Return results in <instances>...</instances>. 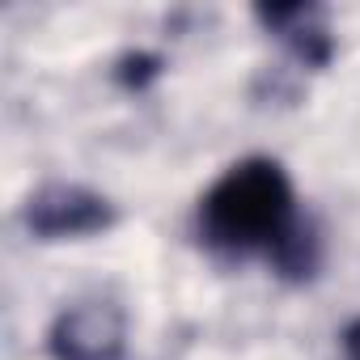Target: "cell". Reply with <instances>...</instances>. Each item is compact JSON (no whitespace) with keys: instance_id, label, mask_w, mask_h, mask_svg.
<instances>
[{"instance_id":"6da1fadb","label":"cell","mask_w":360,"mask_h":360,"mask_svg":"<svg viewBox=\"0 0 360 360\" xmlns=\"http://www.w3.org/2000/svg\"><path fill=\"white\" fill-rule=\"evenodd\" d=\"M292 178L276 157H242L200 195L195 233L217 259H271L301 225Z\"/></svg>"},{"instance_id":"7a4b0ae2","label":"cell","mask_w":360,"mask_h":360,"mask_svg":"<svg viewBox=\"0 0 360 360\" xmlns=\"http://www.w3.org/2000/svg\"><path fill=\"white\" fill-rule=\"evenodd\" d=\"M119 221L115 204L81 183H47L22 204V225L34 242H77L106 233Z\"/></svg>"},{"instance_id":"3957f363","label":"cell","mask_w":360,"mask_h":360,"mask_svg":"<svg viewBox=\"0 0 360 360\" xmlns=\"http://www.w3.org/2000/svg\"><path fill=\"white\" fill-rule=\"evenodd\" d=\"M47 356L51 360H123L127 314L102 297L64 305L47 326Z\"/></svg>"},{"instance_id":"277c9868","label":"cell","mask_w":360,"mask_h":360,"mask_svg":"<svg viewBox=\"0 0 360 360\" xmlns=\"http://www.w3.org/2000/svg\"><path fill=\"white\" fill-rule=\"evenodd\" d=\"M255 22L309 72H322L335 60V34L322 5H259Z\"/></svg>"},{"instance_id":"5b68a950","label":"cell","mask_w":360,"mask_h":360,"mask_svg":"<svg viewBox=\"0 0 360 360\" xmlns=\"http://www.w3.org/2000/svg\"><path fill=\"white\" fill-rule=\"evenodd\" d=\"M161 68H165V60L157 51H127V56L115 60V81L131 94H144L161 77Z\"/></svg>"},{"instance_id":"8992f818","label":"cell","mask_w":360,"mask_h":360,"mask_svg":"<svg viewBox=\"0 0 360 360\" xmlns=\"http://www.w3.org/2000/svg\"><path fill=\"white\" fill-rule=\"evenodd\" d=\"M339 343H343V360H360V318H352V322L343 326Z\"/></svg>"}]
</instances>
